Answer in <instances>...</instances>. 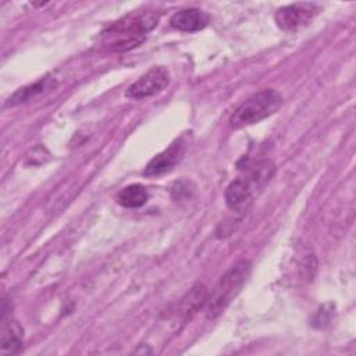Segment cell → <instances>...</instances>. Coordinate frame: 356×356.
<instances>
[{
	"label": "cell",
	"mask_w": 356,
	"mask_h": 356,
	"mask_svg": "<svg viewBox=\"0 0 356 356\" xmlns=\"http://www.w3.org/2000/svg\"><path fill=\"white\" fill-rule=\"evenodd\" d=\"M157 21L159 14L152 11L128 14L110 25L103 36L113 51H125L140 44L146 33L157 25Z\"/></svg>",
	"instance_id": "cell-1"
},
{
	"label": "cell",
	"mask_w": 356,
	"mask_h": 356,
	"mask_svg": "<svg viewBox=\"0 0 356 356\" xmlns=\"http://www.w3.org/2000/svg\"><path fill=\"white\" fill-rule=\"evenodd\" d=\"M282 106V96L274 89H264L245 100L231 115L232 128L253 125L277 113Z\"/></svg>",
	"instance_id": "cell-2"
},
{
	"label": "cell",
	"mask_w": 356,
	"mask_h": 356,
	"mask_svg": "<svg viewBox=\"0 0 356 356\" xmlns=\"http://www.w3.org/2000/svg\"><path fill=\"white\" fill-rule=\"evenodd\" d=\"M250 261L241 260L220 278L209 300V310L211 316L221 313L232 298L236 296L250 274Z\"/></svg>",
	"instance_id": "cell-3"
},
{
	"label": "cell",
	"mask_w": 356,
	"mask_h": 356,
	"mask_svg": "<svg viewBox=\"0 0 356 356\" xmlns=\"http://www.w3.org/2000/svg\"><path fill=\"white\" fill-rule=\"evenodd\" d=\"M168 83H170V72L161 65L153 67L127 88L125 96L128 99H135V100L146 99L163 92L168 86Z\"/></svg>",
	"instance_id": "cell-4"
},
{
	"label": "cell",
	"mask_w": 356,
	"mask_h": 356,
	"mask_svg": "<svg viewBox=\"0 0 356 356\" xmlns=\"http://www.w3.org/2000/svg\"><path fill=\"white\" fill-rule=\"evenodd\" d=\"M317 13L318 7L313 3H293L278 8L274 18L282 31L292 32L307 25Z\"/></svg>",
	"instance_id": "cell-5"
},
{
	"label": "cell",
	"mask_w": 356,
	"mask_h": 356,
	"mask_svg": "<svg viewBox=\"0 0 356 356\" xmlns=\"http://www.w3.org/2000/svg\"><path fill=\"white\" fill-rule=\"evenodd\" d=\"M185 153V143L182 139L174 140L167 149L156 154L145 167L143 175L150 177V175H159L165 171H170L174 165H177Z\"/></svg>",
	"instance_id": "cell-6"
},
{
	"label": "cell",
	"mask_w": 356,
	"mask_h": 356,
	"mask_svg": "<svg viewBox=\"0 0 356 356\" xmlns=\"http://www.w3.org/2000/svg\"><path fill=\"white\" fill-rule=\"evenodd\" d=\"M254 195V188L248 181L246 177L236 178L229 182V185L225 189L224 197L227 206L236 213H243L249 209L252 204V199Z\"/></svg>",
	"instance_id": "cell-7"
},
{
	"label": "cell",
	"mask_w": 356,
	"mask_h": 356,
	"mask_svg": "<svg viewBox=\"0 0 356 356\" xmlns=\"http://www.w3.org/2000/svg\"><path fill=\"white\" fill-rule=\"evenodd\" d=\"M210 18L199 8H184L174 13L170 18L171 28L182 32H196L207 26Z\"/></svg>",
	"instance_id": "cell-8"
},
{
	"label": "cell",
	"mask_w": 356,
	"mask_h": 356,
	"mask_svg": "<svg viewBox=\"0 0 356 356\" xmlns=\"http://www.w3.org/2000/svg\"><path fill=\"white\" fill-rule=\"evenodd\" d=\"M24 330L11 316L7 317L3 313L1 318V337H0V352L3 355L17 353L22 346Z\"/></svg>",
	"instance_id": "cell-9"
},
{
	"label": "cell",
	"mask_w": 356,
	"mask_h": 356,
	"mask_svg": "<svg viewBox=\"0 0 356 356\" xmlns=\"http://www.w3.org/2000/svg\"><path fill=\"white\" fill-rule=\"evenodd\" d=\"M57 85L56 79L51 78V76H43L40 78L39 81H36L35 83H31V85H26L24 88H19L17 92H14L8 100H7V106H17V104H21V103H25V102H29L35 97H38L39 95L53 89L54 86Z\"/></svg>",
	"instance_id": "cell-10"
},
{
	"label": "cell",
	"mask_w": 356,
	"mask_h": 356,
	"mask_svg": "<svg viewBox=\"0 0 356 356\" xmlns=\"http://www.w3.org/2000/svg\"><path fill=\"white\" fill-rule=\"evenodd\" d=\"M207 300V292L203 285L193 286L179 302L178 314L188 318L193 316Z\"/></svg>",
	"instance_id": "cell-11"
},
{
	"label": "cell",
	"mask_w": 356,
	"mask_h": 356,
	"mask_svg": "<svg viewBox=\"0 0 356 356\" xmlns=\"http://www.w3.org/2000/svg\"><path fill=\"white\" fill-rule=\"evenodd\" d=\"M149 199V193L146 188L140 184H132L125 186L117 193V202L122 207L128 209H136L143 206Z\"/></svg>",
	"instance_id": "cell-12"
},
{
	"label": "cell",
	"mask_w": 356,
	"mask_h": 356,
	"mask_svg": "<svg viewBox=\"0 0 356 356\" xmlns=\"http://www.w3.org/2000/svg\"><path fill=\"white\" fill-rule=\"evenodd\" d=\"M274 170H275V167L271 160H260L250 167L246 178L256 191V189L263 188L270 181V178L274 174Z\"/></svg>",
	"instance_id": "cell-13"
},
{
	"label": "cell",
	"mask_w": 356,
	"mask_h": 356,
	"mask_svg": "<svg viewBox=\"0 0 356 356\" xmlns=\"http://www.w3.org/2000/svg\"><path fill=\"white\" fill-rule=\"evenodd\" d=\"M192 193H193V185L191 181L181 179V181L174 182V185L171 186V196L175 200L191 199Z\"/></svg>",
	"instance_id": "cell-14"
}]
</instances>
